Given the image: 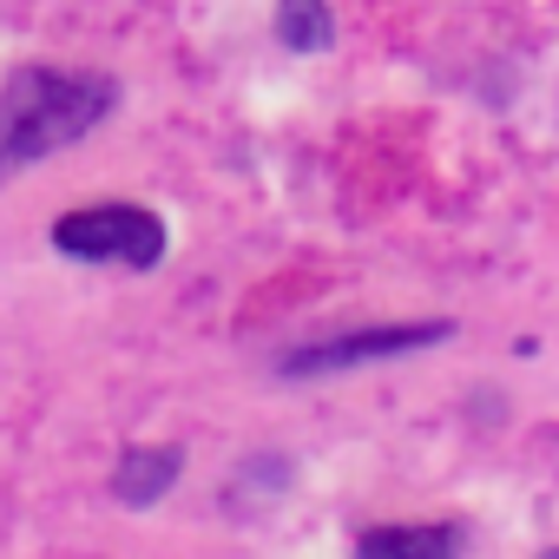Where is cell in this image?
Returning a JSON list of instances; mask_svg holds the SVG:
<instances>
[{
	"instance_id": "obj_1",
	"label": "cell",
	"mask_w": 559,
	"mask_h": 559,
	"mask_svg": "<svg viewBox=\"0 0 559 559\" xmlns=\"http://www.w3.org/2000/svg\"><path fill=\"white\" fill-rule=\"evenodd\" d=\"M112 106L119 86L106 73H60V67L8 73V86H0V185L86 139Z\"/></svg>"
},
{
	"instance_id": "obj_2",
	"label": "cell",
	"mask_w": 559,
	"mask_h": 559,
	"mask_svg": "<svg viewBox=\"0 0 559 559\" xmlns=\"http://www.w3.org/2000/svg\"><path fill=\"white\" fill-rule=\"evenodd\" d=\"M53 250L80 263H119V270H152L165 257V224L145 204H80L53 224Z\"/></svg>"
},
{
	"instance_id": "obj_3",
	"label": "cell",
	"mask_w": 559,
	"mask_h": 559,
	"mask_svg": "<svg viewBox=\"0 0 559 559\" xmlns=\"http://www.w3.org/2000/svg\"><path fill=\"white\" fill-rule=\"evenodd\" d=\"M428 343H448V323H376V330H356V336H330V343L290 349L284 376H343V369H362V362H382V356H408V349H428Z\"/></svg>"
},
{
	"instance_id": "obj_4",
	"label": "cell",
	"mask_w": 559,
	"mask_h": 559,
	"mask_svg": "<svg viewBox=\"0 0 559 559\" xmlns=\"http://www.w3.org/2000/svg\"><path fill=\"white\" fill-rule=\"evenodd\" d=\"M356 559H461L454 520H415V526H369L356 539Z\"/></svg>"
},
{
	"instance_id": "obj_5",
	"label": "cell",
	"mask_w": 559,
	"mask_h": 559,
	"mask_svg": "<svg viewBox=\"0 0 559 559\" xmlns=\"http://www.w3.org/2000/svg\"><path fill=\"white\" fill-rule=\"evenodd\" d=\"M178 467H185L178 448H132V454L119 461V474H112V493H119L126 507H152L158 493H171Z\"/></svg>"
},
{
	"instance_id": "obj_6",
	"label": "cell",
	"mask_w": 559,
	"mask_h": 559,
	"mask_svg": "<svg viewBox=\"0 0 559 559\" xmlns=\"http://www.w3.org/2000/svg\"><path fill=\"white\" fill-rule=\"evenodd\" d=\"M276 40H284L290 53H323L336 40L330 0H276Z\"/></svg>"
},
{
	"instance_id": "obj_7",
	"label": "cell",
	"mask_w": 559,
	"mask_h": 559,
	"mask_svg": "<svg viewBox=\"0 0 559 559\" xmlns=\"http://www.w3.org/2000/svg\"><path fill=\"white\" fill-rule=\"evenodd\" d=\"M539 559H559V552H539Z\"/></svg>"
}]
</instances>
